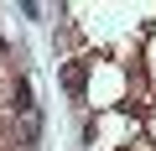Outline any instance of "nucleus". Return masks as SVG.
<instances>
[{"label":"nucleus","mask_w":156,"mask_h":151,"mask_svg":"<svg viewBox=\"0 0 156 151\" xmlns=\"http://www.w3.org/2000/svg\"><path fill=\"white\" fill-rule=\"evenodd\" d=\"M62 89H68L73 104H83V94H89V63H68L62 68Z\"/></svg>","instance_id":"f257e3e1"},{"label":"nucleus","mask_w":156,"mask_h":151,"mask_svg":"<svg viewBox=\"0 0 156 151\" xmlns=\"http://www.w3.org/2000/svg\"><path fill=\"white\" fill-rule=\"evenodd\" d=\"M11 110H21V115H37V104H31V78L26 73H16V104Z\"/></svg>","instance_id":"f03ea898"},{"label":"nucleus","mask_w":156,"mask_h":151,"mask_svg":"<svg viewBox=\"0 0 156 151\" xmlns=\"http://www.w3.org/2000/svg\"><path fill=\"white\" fill-rule=\"evenodd\" d=\"M37 141H42V120L26 115V125H21V146H37Z\"/></svg>","instance_id":"7ed1b4c3"}]
</instances>
